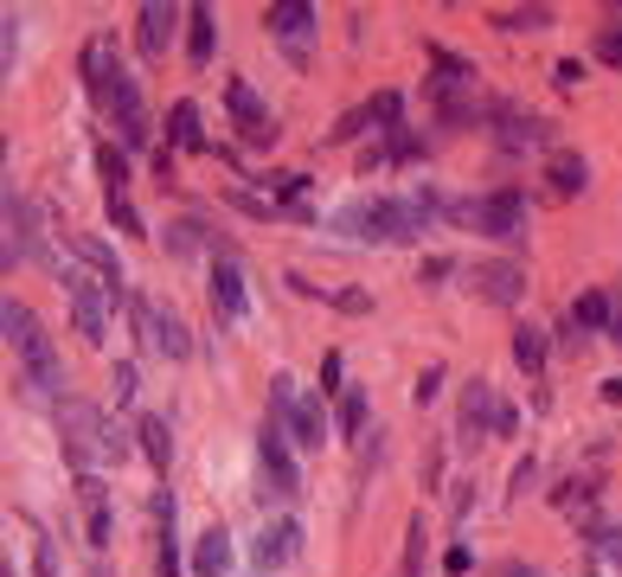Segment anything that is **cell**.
Returning a JSON list of instances; mask_svg holds the SVG:
<instances>
[{"label": "cell", "mask_w": 622, "mask_h": 577, "mask_svg": "<svg viewBox=\"0 0 622 577\" xmlns=\"http://www.w3.org/2000/svg\"><path fill=\"white\" fill-rule=\"evenodd\" d=\"M494 26L500 33H546L553 26V7H507V13H494Z\"/></svg>", "instance_id": "83f0119b"}, {"label": "cell", "mask_w": 622, "mask_h": 577, "mask_svg": "<svg viewBox=\"0 0 622 577\" xmlns=\"http://www.w3.org/2000/svg\"><path fill=\"white\" fill-rule=\"evenodd\" d=\"M302 552V526L295 520H270L264 533H257V546H251V559L264 565V572H277V565H289Z\"/></svg>", "instance_id": "5bb4252c"}, {"label": "cell", "mask_w": 622, "mask_h": 577, "mask_svg": "<svg viewBox=\"0 0 622 577\" xmlns=\"http://www.w3.org/2000/svg\"><path fill=\"white\" fill-rule=\"evenodd\" d=\"M110 116H116V129H123V142H129V148L148 142V110H141V90H136V77H129V72H123L116 97H110Z\"/></svg>", "instance_id": "9a60e30c"}, {"label": "cell", "mask_w": 622, "mask_h": 577, "mask_svg": "<svg viewBox=\"0 0 622 577\" xmlns=\"http://www.w3.org/2000/svg\"><path fill=\"white\" fill-rule=\"evenodd\" d=\"M0 328H7V347L20 354L26 392H33V398H59V392H65V372H59V347H52V334L39 328V315H33L26 302H13V295H7Z\"/></svg>", "instance_id": "6da1fadb"}, {"label": "cell", "mask_w": 622, "mask_h": 577, "mask_svg": "<svg viewBox=\"0 0 622 577\" xmlns=\"http://www.w3.org/2000/svg\"><path fill=\"white\" fill-rule=\"evenodd\" d=\"M469 288H475L482 302H494V308H513V302L526 295V270L507 264V257H494V264H475V270H469Z\"/></svg>", "instance_id": "7c38bea8"}, {"label": "cell", "mask_w": 622, "mask_h": 577, "mask_svg": "<svg viewBox=\"0 0 622 577\" xmlns=\"http://www.w3.org/2000/svg\"><path fill=\"white\" fill-rule=\"evenodd\" d=\"M84 84H90V97H97V103H110V97H116V84H123V59H116V39H110V33H97V39L84 46Z\"/></svg>", "instance_id": "4fadbf2b"}, {"label": "cell", "mask_w": 622, "mask_h": 577, "mask_svg": "<svg viewBox=\"0 0 622 577\" xmlns=\"http://www.w3.org/2000/svg\"><path fill=\"white\" fill-rule=\"evenodd\" d=\"M136 443H141V456H148V462L167 475V462H174V436H167V424H161V418H141V424H136Z\"/></svg>", "instance_id": "603a6c76"}, {"label": "cell", "mask_w": 622, "mask_h": 577, "mask_svg": "<svg viewBox=\"0 0 622 577\" xmlns=\"http://www.w3.org/2000/svg\"><path fill=\"white\" fill-rule=\"evenodd\" d=\"M97 167H103V193H123L129 187V161H123V148H97Z\"/></svg>", "instance_id": "f1b7e54d"}, {"label": "cell", "mask_w": 622, "mask_h": 577, "mask_svg": "<svg viewBox=\"0 0 622 577\" xmlns=\"http://www.w3.org/2000/svg\"><path fill=\"white\" fill-rule=\"evenodd\" d=\"M59 443H65V456L77 462V469L103 462V443H110L103 411H97L90 398H59Z\"/></svg>", "instance_id": "5b68a950"}, {"label": "cell", "mask_w": 622, "mask_h": 577, "mask_svg": "<svg viewBox=\"0 0 622 577\" xmlns=\"http://www.w3.org/2000/svg\"><path fill=\"white\" fill-rule=\"evenodd\" d=\"M174 20H180V13H174V7H161V0H148V7H141V33H136V46H141V59H167V39H174Z\"/></svg>", "instance_id": "e0dca14e"}, {"label": "cell", "mask_w": 622, "mask_h": 577, "mask_svg": "<svg viewBox=\"0 0 622 577\" xmlns=\"http://www.w3.org/2000/svg\"><path fill=\"white\" fill-rule=\"evenodd\" d=\"M334 424H341V436H359V431H366V392H341V405H334Z\"/></svg>", "instance_id": "f546056e"}, {"label": "cell", "mask_w": 622, "mask_h": 577, "mask_svg": "<svg viewBox=\"0 0 622 577\" xmlns=\"http://www.w3.org/2000/svg\"><path fill=\"white\" fill-rule=\"evenodd\" d=\"M494 418H500L494 385H487V379H469V385H462V431L482 436V431H494Z\"/></svg>", "instance_id": "d6986e66"}, {"label": "cell", "mask_w": 622, "mask_h": 577, "mask_svg": "<svg viewBox=\"0 0 622 577\" xmlns=\"http://www.w3.org/2000/svg\"><path fill=\"white\" fill-rule=\"evenodd\" d=\"M225 572H231V533L206 526L200 546H193V577H225Z\"/></svg>", "instance_id": "ffe728a7"}, {"label": "cell", "mask_w": 622, "mask_h": 577, "mask_svg": "<svg viewBox=\"0 0 622 577\" xmlns=\"http://www.w3.org/2000/svg\"><path fill=\"white\" fill-rule=\"evenodd\" d=\"M65 244L84 257V264H90V270H97V277H103V283L123 288V264H116V251H110L103 238H90V231H65Z\"/></svg>", "instance_id": "44dd1931"}, {"label": "cell", "mask_w": 622, "mask_h": 577, "mask_svg": "<svg viewBox=\"0 0 622 577\" xmlns=\"http://www.w3.org/2000/svg\"><path fill=\"white\" fill-rule=\"evenodd\" d=\"M39 577H59V565H52V546L39 539Z\"/></svg>", "instance_id": "f6af8a7d"}, {"label": "cell", "mask_w": 622, "mask_h": 577, "mask_svg": "<svg viewBox=\"0 0 622 577\" xmlns=\"http://www.w3.org/2000/svg\"><path fill=\"white\" fill-rule=\"evenodd\" d=\"M321 392H341V354L321 360Z\"/></svg>", "instance_id": "7bdbcfd3"}, {"label": "cell", "mask_w": 622, "mask_h": 577, "mask_svg": "<svg viewBox=\"0 0 622 577\" xmlns=\"http://www.w3.org/2000/svg\"><path fill=\"white\" fill-rule=\"evenodd\" d=\"M110 385H116V405H129V398H136V385H141V379H136V366L123 360V366H116V379H110Z\"/></svg>", "instance_id": "8d00e7d4"}, {"label": "cell", "mask_w": 622, "mask_h": 577, "mask_svg": "<svg viewBox=\"0 0 622 577\" xmlns=\"http://www.w3.org/2000/svg\"><path fill=\"white\" fill-rule=\"evenodd\" d=\"M423 572V513H411V526H405V577Z\"/></svg>", "instance_id": "1f68e13d"}, {"label": "cell", "mask_w": 622, "mask_h": 577, "mask_svg": "<svg viewBox=\"0 0 622 577\" xmlns=\"http://www.w3.org/2000/svg\"><path fill=\"white\" fill-rule=\"evenodd\" d=\"M513 366H520L526 379L546 372V334H540V328H513Z\"/></svg>", "instance_id": "d4e9b609"}, {"label": "cell", "mask_w": 622, "mask_h": 577, "mask_svg": "<svg viewBox=\"0 0 622 577\" xmlns=\"http://www.w3.org/2000/svg\"><path fill=\"white\" fill-rule=\"evenodd\" d=\"M103 206H110V218H116V231H141L136 206H129V193H103Z\"/></svg>", "instance_id": "e575fe53"}, {"label": "cell", "mask_w": 622, "mask_h": 577, "mask_svg": "<svg viewBox=\"0 0 622 577\" xmlns=\"http://www.w3.org/2000/svg\"><path fill=\"white\" fill-rule=\"evenodd\" d=\"M366 123H372V116H366V110H353V116H341V129H328V142H353Z\"/></svg>", "instance_id": "74e56055"}, {"label": "cell", "mask_w": 622, "mask_h": 577, "mask_svg": "<svg viewBox=\"0 0 622 577\" xmlns=\"http://www.w3.org/2000/svg\"><path fill=\"white\" fill-rule=\"evenodd\" d=\"M328 302H334V308H346V315H366V295H359V288H334Z\"/></svg>", "instance_id": "b9f144b4"}, {"label": "cell", "mask_w": 622, "mask_h": 577, "mask_svg": "<svg viewBox=\"0 0 622 577\" xmlns=\"http://www.w3.org/2000/svg\"><path fill=\"white\" fill-rule=\"evenodd\" d=\"M206 225H167V251L174 257H193V251H206V238H200Z\"/></svg>", "instance_id": "4dcf8cb0"}, {"label": "cell", "mask_w": 622, "mask_h": 577, "mask_svg": "<svg viewBox=\"0 0 622 577\" xmlns=\"http://www.w3.org/2000/svg\"><path fill=\"white\" fill-rule=\"evenodd\" d=\"M129 315H136V334L148 354H161V360H187L193 354V334H187V321L174 308H161L148 295H129Z\"/></svg>", "instance_id": "52a82bcc"}, {"label": "cell", "mask_w": 622, "mask_h": 577, "mask_svg": "<svg viewBox=\"0 0 622 577\" xmlns=\"http://www.w3.org/2000/svg\"><path fill=\"white\" fill-rule=\"evenodd\" d=\"M597 59H604V65H622V26H604V33H597Z\"/></svg>", "instance_id": "d590c367"}, {"label": "cell", "mask_w": 622, "mask_h": 577, "mask_svg": "<svg viewBox=\"0 0 622 577\" xmlns=\"http://www.w3.org/2000/svg\"><path fill=\"white\" fill-rule=\"evenodd\" d=\"M469 565H475V559H469V546H449V552H443V572H449V577H462Z\"/></svg>", "instance_id": "60d3db41"}, {"label": "cell", "mask_w": 622, "mask_h": 577, "mask_svg": "<svg viewBox=\"0 0 622 577\" xmlns=\"http://www.w3.org/2000/svg\"><path fill=\"white\" fill-rule=\"evenodd\" d=\"M167 142L174 148H206V136H200V103H174V110H167Z\"/></svg>", "instance_id": "cb8c5ba5"}, {"label": "cell", "mask_w": 622, "mask_h": 577, "mask_svg": "<svg viewBox=\"0 0 622 577\" xmlns=\"http://www.w3.org/2000/svg\"><path fill=\"white\" fill-rule=\"evenodd\" d=\"M264 26H270V39H277L282 52H289V65H308V33H315V7H308V0H270V7H264Z\"/></svg>", "instance_id": "9c48e42d"}, {"label": "cell", "mask_w": 622, "mask_h": 577, "mask_svg": "<svg viewBox=\"0 0 622 577\" xmlns=\"http://www.w3.org/2000/svg\"><path fill=\"white\" fill-rule=\"evenodd\" d=\"M90 546H97V552L110 546V507H90Z\"/></svg>", "instance_id": "f35d334b"}, {"label": "cell", "mask_w": 622, "mask_h": 577, "mask_svg": "<svg viewBox=\"0 0 622 577\" xmlns=\"http://www.w3.org/2000/svg\"><path fill=\"white\" fill-rule=\"evenodd\" d=\"M449 218L475 225L482 238H500V244H520V238H526V200H520L513 187H500V193H487V200H462V206H449Z\"/></svg>", "instance_id": "277c9868"}, {"label": "cell", "mask_w": 622, "mask_h": 577, "mask_svg": "<svg viewBox=\"0 0 622 577\" xmlns=\"http://www.w3.org/2000/svg\"><path fill=\"white\" fill-rule=\"evenodd\" d=\"M20 257H33V264H52V251H46V231H39V213L7 187V270L20 264Z\"/></svg>", "instance_id": "8fae6325"}, {"label": "cell", "mask_w": 622, "mask_h": 577, "mask_svg": "<svg viewBox=\"0 0 622 577\" xmlns=\"http://www.w3.org/2000/svg\"><path fill=\"white\" fill-rule=\"evenodd\" d=\"M604 559H610V565H622V526H610V533H604Z\"/></svg>", "instance_id": "ee69618b"}, {"label": "cell", "mask_w": 622, "mask_h": 577, "mask_svg": "<svg viewBox=\"0 0 622 577\" xmlns=\"http://www.w3.org/2000/svg\"><path fill=\"white\" fill-rule=\"evenodd\" d=\"M553 77H558V90H577V84H584V65H577V59H558Z\"/></svg>", "instance_id": "ab89813d"}, {"label": "cell", "mask_w": 622, "mask_h": 577, "mask_svg": "<svg viewBox=\"0 0 622 577\" xmlns=\"http://www.w3.org/2000/svg\"><path fill=\"white\" fill-rule=\"evenodd\" d=\"M187 59H193L200 72L212 65V7H193V13H187Z\"/></svg>", "instance_id": "4316f807"}, {"label": "cell", "mask_w": 622, "mask_h": 577, "mask_svg": "<svg viewBox=\"0 0 622 577\" xmlns=\"http://www.w3.org/2000/svg\"><path fill=\"white\" fill-rule=\"evenodd\" d=\"M436 392H443V366H423L417 372V385H411V405L423 411V405H436Z\"/></svg>", "instance_id": "836d02e7"}, {"label": "cell", "mask_w": 622, "mask_h": 577, "mask_svg": "<svg viewBox=\"0 0 622 577\" xmlns=\"http://www.w3.org/2000/svg\"><path fill=\"white\" fill-rule=\"evenodd\" d=\"M212 308H218L225 321H244V315H251V295H244V270H238L231 257H225V264L212 270Z\"/></svg>", "instance_id": "2e32d148"}, {"label": "cell", "mask_w": 622, "mask_h": 577, "mask_svg": "<svg viewBox=\"0 0 622 577\" xmlns=\"http://www.w3.org/2000/svg\"><path fill=\"white\" fill-rule=\"evenodd\" d=\"M257 469H264V495L270 501H295L302 495V475H295V443L282 424L264 418V436H257Z\"/></svg>", "instance_id": "ba28073f"}, {"label": "cell", "mask_w": 622, "mask_h": 577, "mask_svg": "<svg viewBox=\"0 0 622 577\" xmlns=\"http://www.w3.org/2000/svg\"><path fill=\"white\" fill-rule=\"evenodd\" d=\"M546 187H553L558 200L584 193V187H591V167H584V154H571V148H553V161H546Z\"/></svg>", "instance_id": "ac0fdd59"}, {"label": "cell", "mask_w": 622, "mask_h": 577, "mask_svg": "<svg viewBox=\"0 0 622 577\" xmlns=\"http://www.w3.org/2000/svg\"><path fill=\"white\" fill-rule=\"evenodd\" d=\"M65 295H71V321H77V334H84L90 347H103V341H110V302H123V288L77 270V277H65Z\"/></svg>", "instance_id": "8992f818"}, {"label": "cell", "mask_w": 622, "mask_h": 577, "mask_svg": "<svg viewBox=\"0 0 622 577\" xmlns=\"http://www.w3.org/2000/svg\"><path fill=\"white\" fill-rule=\"evenodd\" d=\"M423 59H430V72H436V84H475V65H469V59H456V52H449V46H423Z\"/></svg>", "instance_id": "484cf974"}, {"label": "cell", "mask_w": 622, "mask_h": 577, "mask_svg": "<svg viewBox=\"0 0 622 577\" xmlns=\"http://www.w3.org/2000/svg\"><path fill=\"white\" fill-rule=\"evenodd\" d=\"M436 213V200L423 193V200H366V206H346L341 225L353 238H379V244H405L423 231V218Z\"/></svg>", "instance_id": "7a4b0ae2"}, {"label": "cell", "mask_w": 622, "mask_h": 577, "mask_svg": "<svg viewBox=\"0 0 622 577\" xmlns=\"http://www.w3.org/2000/svg\"><path fill=\"white\" fill-rule=\"evenodd\" d=\"M270 424H282L295 449H321V436H328L321 398H308L289 372H282V379H270Z\"/></svg>", "instance_id": "3957f363"}, {"label": "cell", "mask_w": 622, "mask_h": 577, "mask_svg": "<svg viewBox=\"0 0 622 577\" xmlns=\"http://www.w3.org/2000/svg\"><path fill=\"white\" fill-rule=\"evenodd\" d=\"M610 341H622V308H617V321H610Z\"/></svg>", "instance_id": "bcb514c9"}, {"label": "cell", "mask_w": 622, "mask_h": 577, "mask_svg": "<svg viewBox=\"0 0 622 577\" xmlns=\"http://www.w3.org/2000/svg\"><path fill=\"white\" fill-rule=\"evenodd\" d=\"M398 110H405V103H398V90H379V97L366 103V116H372L379 129H398Z\"/></svg>", "instance_id": "d6a6232c"}, {"label": "cell", "mask_w": 622, "mask_h": 577, "mask_svg": "<svg viewBox=\"0 0 622 577\" xmlns=\"http://www.w3.org/2000/svg\"><path fill=\"white\" fill-rule=\"evenodd\" d=\"M225 103H231V123H238V136H244L251 148H270L282 136L277 116H270V103H264L244 77H231V84H225Z\"/></svg>", "instance_id": "30bf717a"}, {"label": "cell", "mask_w": 622, "mask_h": 577, "mask_svg": "<svg viewBox=\"0 0 622 577\" xmlns=\"http://www.w3.org/2000/svg\"><path fill=\"white\" fill-rule=\"evenodd\" d=\"M610 321H617V302H610L604 288H584V295L571 302V328H577V334H597V328H610Z\"/></svg>", "instance_id": "7402d4cb"}, {"label": "cell", "mask_w": 622, "mask_h": 577, "mask_svg": "<svg viewBox=\"0 0 622 577\" xmlns=\"http://www.w3.org/2000/svg\"><path fill=\"white\" fill-rule=\"evenodd\" d=\"M507 577H540V572H507Z\"/></svg>", "instance_id": "7dc6e473"}]
</instances>
